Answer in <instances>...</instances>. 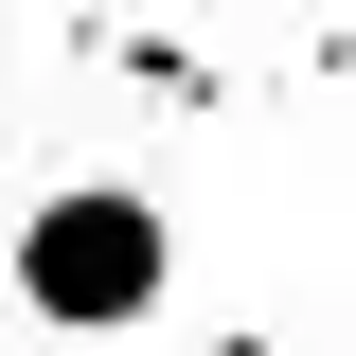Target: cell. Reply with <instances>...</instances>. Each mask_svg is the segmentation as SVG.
<instances>
[{"label":"cell","mask_w":356,"mask_h":356,"mask_svg":"<svg viewBox=\"0 0 356 356\" xmlns=\"http://www.w3.org/2000/svg\"><path fill=\"white\" fill-rule=\"evenodd\" d=\"M0 285H18L36 339H143L178 303V214L143 178H36L18 232H0Z\"/></svg>","instance_id":"6da1fadb"},{"label":"cell","mask_w":356,"mask_h":356,"mask_svg":"<svg viewBox=\"0 0 356 356\" xmlns=\"http://www.w3.org/2000/svg\"><path fill=\"white\" fill-rule=\"evenodd\" d=\"M0 72H18V18H0Z\"/></svg>","instance_id":"7a4b0ae2"}]
</instances>
